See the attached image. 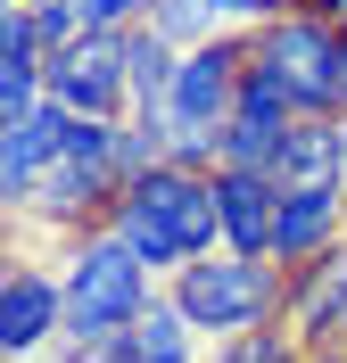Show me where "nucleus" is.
Instances as JSON below:
<instances>
[{"label":"nucleus","instance_id":"obj_1","mask_svg":"<svg viewBox=\"0 0 347 363\" xmlns=\"http://www.w3.org/2000/svg\"><path fill=\"white\" fill-rule=\"evenodd\" d=\"M108 231L141 256L149 272H182L190 256L224 248V215H215V174H190V165H149L116 190Z\"/></svg>","mask_w":347,"mask_h":363},{"label":"nucleus","instance_id":"obj_2","mask_svg":"<svg viewBox=\"0 0 347 363\" xmlns=\"http://www.w3.org/2000/svg\"><path fill=\"white\" fill-rule=\"evenodd\" d=\"M248 67L265 83H281V99L298 116H339L347 108V58H339V25H323L314 9H281L248 33Z\"/></svg>","mask_w":347,"mask_h":363},{"label":"nucleus","instance_id":"obj_3","mask_svg":"<svg viewBox=\"0 0 347 363\" xmlns=\"http://www.w3.org/2000/svg\"><path fill=\"white\" fill-rule=\"evenodd\" d=\"M149 306H158L149 264L116 231H75V248H67V330L58 339H108V330L141 322Z\"/></svg>","mask_w":347,"mask_h":363},{"label":"nucleus","instance_id":"obj_4","mask_svg":"<svg viewBox=\"0 0 347 363\" xmlns=\"http://www.w3.org/2000/svg\"><path fill=\"white\" fill-rule=\"evenodd\" d=\"M290 297V281L273 272V256H190L182 272H174V306H182L207 339H240V330H265L273 322V306Z\"/></svg>","mask_w":347,"mask_h":363},{"label":"nucleus","instance_id":"obj_5","mask_svg":"<svg viewBox=\"0 0 347 363\" xmlns=\"http://www.w3.org/2000/svg\"><path fill=\"white\" fill-rule=\"evenodd\" d=\"M42 83H50V99H58V108L108 116V124H116V116L133 108V83H124V33H83V42L50 50Z\"/></svg>","mask_w":347,"mask_h":363},{"label":"nucleus","instance_id":"obj_6","mask_svg":"<svg viewBox=\"0 0 347 363\" xmlns=\"http://www.w3.org/2000/svg\"><path fill=\"white\" fill-rule=\"evenodd\" d=\"M67 124L75 108H58V99H42L33 116H9V133H0V199L9 206H33L42 174L67 157Z\"/></svg>","mask_w":347,"mask_h":363},{"label":"nucleus","instance_id":"obj_7","mask_svg":"<svg viewBox=\"0 0 347 363\" xmlns=\"http://www.w3.org/2000/svg\"><path fill=\"white\" fill-rule=\"evenodd\" d=\"M281 314H290V339L298 347H331L347 330V240H331L323 256H306L290 297H281Z\"/></svg>","mask_w":347,"mask_h":363},{"label":"nucleus","instance_id":"obj_8","mask_svg":"<svg viewBox=\"0 0 347 363\" xmlns=\"http://www.w3.org/2000/svg\"><path fill=\"white\" fill-rule=\"evenodd\" d=\"M58 330H67V272L17 264L9 289H0V347L9 355H42Z\"/></svg>","mask_w":347,"mask_h":363},{"label":"nucleus","instance_id":"obj_9","mask_svg":"<svg viewBox=\"0 0 347 363\" xmlns=\"http://www.w3.org/2000/svg\"><path fill=\"white\" fill-rule=\"evenodd\" d=\"M215 215H224V248H231V256H273L281 174H240V165H215Z\"/></svg>","mask_w":347,"mask_h":363},{"label":"nucleus","instance_id":"obj_10","mask_svg":"<svg viewBox=\"0 0 347 363\" xmlns=\"http://www.w3.org/2000/svg\"><path fill=\"white\" fill-rule=\"evenodd\" d=\"M273 174L281 190H347V116H298Z\"/></svg>","mask_w":347,"mask_h":363},{"label":"nucleus","instance_id":"obj_11","mask_svg":"<svg viewBox=\"0 0 347 363\" xmlns=\"http://www.w3.org/2000/svg\"><path fill=\"white\" fill-rule=\"evenodd\" d=\"M339 215H347V190H281V215H273V264H306L339 240Z\"/></svg>","mask_w":347,"mask_h":363},{"label":"nucleus","instance_id":"obj_12","mask_svg":"<svg viewBox=\"0 0 347 363\" xmlns=\"http://www.w3.org/2000/svg\"><path fill=\"white\" fill-rule=\"evenodd\" d=\"M190 339H199V322H190L174 297H158L141 322L116 330V363H190Z\"/></svg>","mask_w":347,"mask_h":363},{"label":"nucleus","instance_id":"obj_13","mask_svg":"<svg viewBox=\"0 0 347 363\" xmlns=\"http://www.w3.org/2000/svg\"><path fill=\"white\" fill-rule=\"evenodd\" d=\"M174 67H182V50L165 42V33H149V25H133V33H124V83H133V116H165V99H174Z\"/></svg>","mask_w":347,"mask_h":363},{"label":"nucleus","instance_id":"obj_14","mask_svg":"<svg viewBox=\"0 0 347 363\" xmlns=\"http://www.w3.org/2000/svg\"><path fill=\"white\" fill-rule=\"evenodd\" d=\"M215 0H149V33H165L174 50H199V42H215Z\"/></svg>","mask_w":347,"mask_h":363},{"label":"nucleus","instance_id":"obj_15","mask_svg":"<svg viewBox=\"0 0 347 363\" xmlns=\"http://www.w3.org/2000/svg\"><path fill=\"white\" fill-rule=\"evenodd\" d=\"M75 9H83L92 33H133V25H149V0H75Z\"/></svg>","mask_w":347,"mask_h":363},{"label":"nucleus","instance_id":"obj_16","mask_svg":"<svg viewBox=\"0 0 347 363\" xmlns=\"http://www.w3.org/2000/svg\"><path fill=\"white\" fill-rule=\"evenodd\" d=\"M290 0H215V17L224 25H265V17H281Z\"/></svg>","mask_w":347,"mask_h":363},{"label":"nucleus","instance_id":"obj_17","mask_svg":"<svg viewBox=\"0 0 347 363\" xmlns=\"http://www.w3.org/2000/svg\"><path fill=\"white\" fill-rule=\"evenodd\" d=\"M314 17H323V25H339V33H347V0H314Z\"/></svg>","mask_w":347,"mask_h":363},{"label":"nucleus","instance_id":"obj_18","mask_svg":"<svg viewBox=\"0 0 347 363\" xmlns=\"http://www.w3.org/2000/svg\"><path fill=\"white\" fill-rule=\"evenodd\" d=\"M314 363H347V355H314Z\"/></svg>","mask_w":347,"mask_h":363},{"label":"nucleus","instance_id":"obj_19","mask_svg":"<svg viewBox=\"0 0 347 363\" xmlns=\"http://www.w3.org/2000/svg\"><path fill=\"white\" fill-rule=\"evenodd\" d=\"M339 58H347V33H339Z\"/></svg>","mask_w":347,"mask_h":363}]
</instances>
